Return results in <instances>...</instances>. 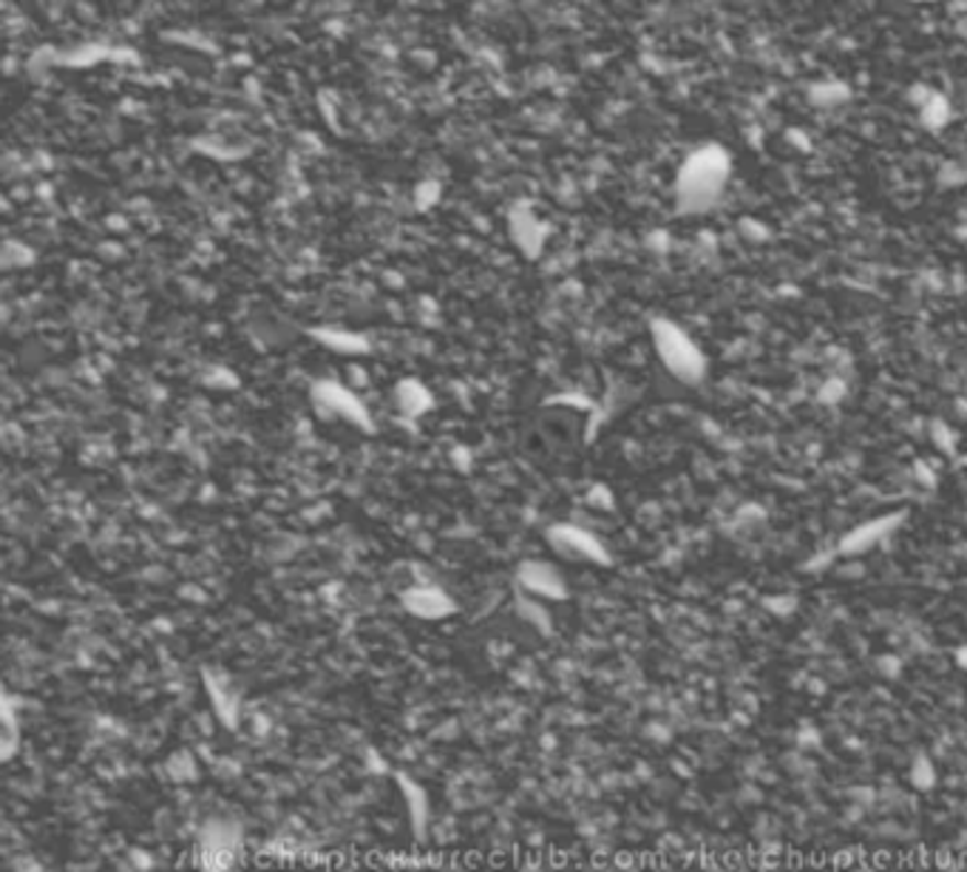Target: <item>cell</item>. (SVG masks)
Segmentation results:
<instances>
[{"mask_svg": "<svg viewBox=\"0 0 967 872\" xmlns=\"http://www.w3.org/2000/svg\"><path fill=\"white\" fill-rule=\"evenodd\" d=\"M242 859V827L233 821H210L196 841L199 872H233Z\"/></svg>", "mask_w": 967, "mask_h": 872, "instance_id": "6da1fadb", "label": "cell"}]
</instances>
